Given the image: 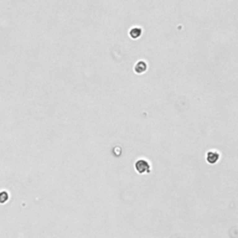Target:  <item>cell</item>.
<instances>
[{"label":"cell","instance_id":"obj_1","mask_svg":"<svg viewBox=\"0 0 238 238\" xmlns=\"http://www.w3.org/2000/svg\"><path fill=\"white\" fill-rule=\"evenodd\" d=\"M136 169L139 173H144V172H149L150 170V165L149 163L144 160V159H139L136 162Z\"/></svg>","mask_w":238,"mask_h":238},{"label":"cell","instance_id":"obj_3","mask_svg":"<svg viewBox=\"0 0 238 238\" xmlns=\"http://www.w3.org/2000/svg\"><path fill=\"white\" fill-rule=\"evenodd\" d=\"M146 68H147V64L143 60H140V61L137 62L136 65H135V71L137 73H142L146 70Z\"/></svg>","mask_w":238,"mask_h":238},{"label":"cell","instance_id":"obj_2","mask_svg":"<svg viewBox=\"0 0 238 238\" xmlns=\"http://www.w3.org/2000/svg\"><path fill=\"white\" fill-rule=\"evenodd\" d=\"M218 158H219V153L217 151L211 150V151H208L206 153V160L210 164L216 163L218 160Z\"/></svg>","mask_w":238,"mask_h":238},{"label":"cell","instance_id":"obj_4","mask_svg":"<svg viewBox=\"0 0 238 238\" xmlns=\"http://www.w3.org/2000/svg\"><path fill=\"white\" fill-rule=\"evenodd\" d=\"M141 33V29L139 27H133L130 31H129V34L133 37V38H137L140 35Z\"/></svg>","mask_w":238,"mask_h":238}]
</instances>
